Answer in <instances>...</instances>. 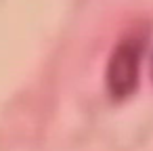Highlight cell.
I'll list each match as a JSON object with an SVG mask.
<instances>
[{
	"label": "cell",
	"instance_id": "1",
	"mask_svg": "<svg viewBox=\"0 0 153 151\" xmlns=\"http://www.w3.org/2000/svg\"><path fill=\"white\" fill-rule=\"evenodd\" d=\"M140 48L143 44L136 38H126L115 46L109 59V65H107V86H109L111 97L126 99L136 88Z\"/></svg>",
	"mask_w": 153,
	"mask_h": 151
}]
</instances>
